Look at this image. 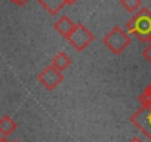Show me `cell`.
I'll list each match as a JSON object with an SVG mask.
<instances>
[{"label":"cell","instance_id":"obj_1","mask_svg":"<svg viewBox=\"0 0 151 142\" xmlns=\"http://www.w3.org/2000/svg\"><path fill=\"white\" fill-rule=\"evenodd\" d=\"M126 31L133 34L141 42H150L151 39V12L147 8H141L127 22Z\"/></svg>","mask_w":151,"mask_h":142},{"label":"cell","instance_id":"obj_2","mask_svg":"<svg viewBox=\"0 0 151 142\" xmlns=\"http://www.w3.org/2000/svg\"><path fill=\"white\" fill-rule=\"evenodd\" d=\"M102 43L116 55H120L126 50V47L130 44V34L123 30L122 27H114L111 28L104 37Z\"/></svg>","mask_w":151,"mask_h":142},{"label":"cell","instance_id":"obj_3","mask_svg":"<svg viewBox=\"0 0 151 142\" xmlns=\"http://www.w3.org/2000/svg\"><path fill=\"white\" fill-rule=\"evenodd\" d=\"M67 40L70 42V44L76 50H83V49H86L92 43L93 34L83 24H77V25H76V28H74V31L70 34V37Z\"/></svg>","mask_w":151,"mask_h":142},{"label":"cell","instance_id":"obj_4","mask_svg":"<svg viewBox=\"0 0 151 142\" xmlns=\"http://www.w3.org/2000/svg\"><path fill=\"white\" fill-rule=\"evenodd\" d=\"M37 79H39V83H40L45 89L53 90V89H56V87L62 83L64 76H62V73H61L59 70H56L55 67L49 65V67H46V68L42 71V73H39Z\"/></svg>","mask_w":151,"mask_h":142},{"label":"cell","instance_id":"obj_5","mask_svg":"<svg viewBox=\"0 0 151 142\" xmlns=\"http://www.w3.org/2000/svg\"><path fill=\"white\" fill-rule=\"evenodd\" d=\"M130 121L151 141V110L141 107L130 117Z\"/></svg>","mask_w":151,"mask_h":142},{"label":"cell","instance_id":"obj_6","mask_svg":"<svg viewBox=\"0 0 151 142\" xmlns=\"http://www.w3.org/2000/svg\"><path fill=\"white\" fill-rule=\"evenodd\" d=\"M76 25H77V24H74V22H73L67 15H64V16H61L58 21H55L53 28H55V31H56V33H59V36H62V37L68 39V37H70V34L74 31Z\"/></svg>","mask_w":151,"mask_h":142},{"label":"cell","instance_id":"obj_7","mask_svg":"<svg viewBox=\"0 0 151 142\" xmlns=\"http://www.w3.org/2000/svg\"><path fill=\"white\" fill-rule=\"evenodd\" d=\"M37 2L50 14V15H56L67 3V0H37Z\"/></svg>","mask_w":151,"mask_h":142},{"label":"cell","instance_id":"obj_8","mask_svg":"<svg viewBox=\"0 0 151 142\" xmlns=\"http://www.w3.org/2000/svg\"><path fill=\"white\" fill-rule=\"evenodd\" d=\"M17 123H15V120L12 118V117H9V115H5V117H2L0 118V136H9V135H12L15 130H17Z\"/></svg>","mask_w":151,"mask_h":142},{"label":"cell","instance_id":"obj_9","mask_svg":"<svg viewBox=\"0 0 151 142\" xmlns=\"http://www.w3.org/2000/svg\"><path fill=\"white\" fill-rule=\"evenodd\" d=\"M70 64H71L70 56H68L65 52H59V53H56V55L53 56L50 65L55 67V68L59 70V71H64V70H67V68L70 67Z\"/></svg>","mask_w":151,"mask_h":142},{"label":"cell","instance_id":"obj_10","mask_svg":"<svg viewBox=\"0 0 151 142\" xmlns=\"http://www.w3.org/2000/svg\"><path fill=\"white\" fill-rule=\"evenodd\" d=\"M138 101H139L141 107L151 110V83L142 90V93L138 96Z\"/></svg>","mask_w":151,"mask_h":142},{"label":"cell","instance_id":"obj_11","mask_svg":"<svg viewBox=\"0 0 151 142\" xmlns=\"http://www.w3.org/2000/svg\"><path fill=\"white\" fill-rule=\"evenodd\" d=\"M120 5L127 11L136 14L141 9V0H120Z\"/></svg>","mask_w":151,"mask_h":142},{"label":"cell","instance_id":"obj_12","mask_svg":"<svg viewBox=\"0 0 151 142\" xmlns=\"http://www.w3.org/2000/svg\"><path fill=\"white\" fill-rule=\"evenodd\" d=\"M142 56H144V58H145V59H147V61L151 64V44H148V46H147V47L142 50Z\"/></svg>","mask_w":151,"mask_h":142},{"label":"cell","instance_id":"obj_13","mask_svg":"<svg viewBox=\"0 0 151 142\" xmlns=\"http://www.w3.org/2000/svg\"><path fill=\"white\" fill-rule=\"evenodd\" d=\"M12 3H15V5H18V6H24L28 0H11Z\"/></svg>","mask_w":151,"mask_h":142},{"label":"cell","instance_id":"obj_14","mask_svg":"<svg viewBox=\"0 0 151 142\" xmlns=\"http://www.w3.org/2000/svg\"><path fill=\"white\" fill-rule=\"evenodd\" d=\"M129 142H142V139H139V138H132Z\"/></svg>","mask_w":151,"mask_h":142},{"label":"cell","instance_id":"obj_15","mask_svg":"<svg viewBox=\"0 0 151 142\" xmlns=\"http://www.w3.org/2000/svg\"><path fill=\"white\" fill-rule=\"evenodd\" d=\"M12 142H19V141H12Z\"/></svg>","mask_w":151,"mask_h":142},{"label":"cell","instance_id":"obj_16","mask_svg":"<svg viewBox=\"0 0 151 142\" xmlns=\"http://www.w3.org/2000/svg\"><path fill=\"white\" fill-rule=\"evenodd\" d=\"M150 44H151V39H150Z\"/></svg>","mask_w":151,"mask_h":142},{"label":"cell","instance_id":"obj_17","mask_svg":"<svg viewBox=\"0 0 151 142\" xmlns=\"http://www.w3.org/2000/svg\"><path fill=\"white\" fill-rule=\"evenodd\" d=\"M76 2H77V0H76Z\"/></svg>","mask_w":151,"mask_h":142}]
</instances>
